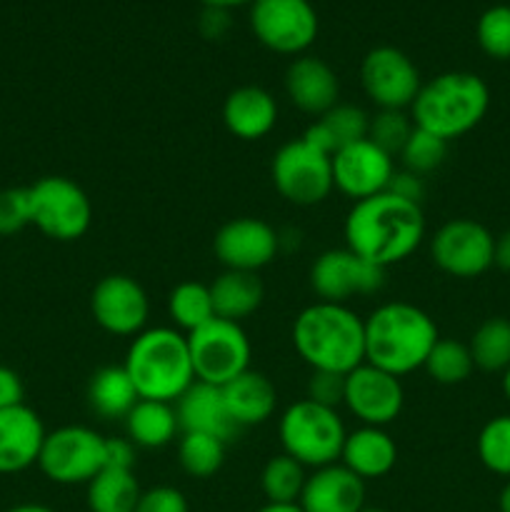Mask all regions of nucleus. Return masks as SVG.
<instances>
[{
    "label": "nucleus",
    "mask_w": 510,
    "mask_h": 512,
    "mask_svg": "<svg viewBox=\"0 0 510 512\" xmlns=\"http://www.w3.org/2000/svg\"><path fill=\"white\" fill-rule=\"evenodd\" d=\"M493 265H498L500 270L510 273V228L505 230V233H500L498 238H495Z\"/></svg>",
    "instance_id": "nucleus-47"
},
{
    "label": "nucleus",
    "mask_w": 510,
    "mask_h": 512,
    "mask_svg": "<svg viewBox=\"0 0 510 512\" xmlns=\"http://www.w3.org/2000/svg\"><path fill=\"white\" fill-rule=\"evenodd\" d=\"M258 512H303L298 503H290V505H280V503H265L263 508Z\"/></svg>",
    "instance_id": "nucleus-49"
},
{
    "label": "nucleus",
    "mask_w": 510,
    "mask_h": 512,
    "mask_svg": "<svg viewBox=\"0 0 510 512\" xmlns=\"http://www.w3.org/2000/svg\"><path fill=\"white\" fill-rule=\"evenodd\" d=\"M138 448L128 438H105V468L133 470Z\"/></svg>",
    "instance_id": "nucleus-44"
},
{
    "label": "nucleus",
    "mask_w": 510,
    "mask_h": 512,
    "mask_svg": "<svg viewBox=\"0 0 510 512\" xmlns=\"http://www.w3.org/2000/svg\"><path fill=\"white\" fill-rule=\"evenodd\" d=\"M343 405L350 415L360 420V425L385 428L403 413V383L395 375L363 363L345 375Z\"/></svg>",
    "instance_id": "nucleus-16"
},
{
    "label": "nucleus",
    "mask_w": 510,
    "mask_h": 512,
    "mask_svg": "<svg viewBox=\"0 0 510 512\" xmlns=\"http://www.w3.org/2000/svg\"><path fill=\"white\" fill-rule=\"evenodd\" d=\"M30 225L28 188L0 190V235H15Z\"/></svg>",
    "instance_id": "nucleus-40"
},
{
    "label": "nucleus",
    "mask_w": 510,
    "mask_h": 512,
    "mask_svg": "<svg viewBox=\"0 0 510 512\" xmlns=\"http://www.w3.org/2000/svg\"><path fill=\"white\" fill-rule=\"evenodd\" d=\"M283 83L290 103L313 120L338 105L340 80L323 58L298 55L285 70Z\"/></svg>",
    "instance_id": "nucleus-19"
},
{
    "label": "nucleus",
    "mask_w": 510,
    "mask_h": 512,
    "mask_svg": "<svg viewBox=\"0 0 510 512\" xmlns=\"http://www.w3.org/2000/svg\"><path fill=\"white\" fill-rule=\"evenodd\" d=\"M305 480H308V473H305L303 465L290 455L280 453L265 463L263 473H260V488H263L268 503L290 505L300 500Z\"/></svg>",
    "instance_id": "nucleus-33"
},
{
    "label": "nucleus",
    "mask_w": 510,
    "mask_h": 512,
    "mask_svg": "<svg viewBox=\"0 0 510 512\" xmlns=\"http://www.w3.org/2000/svg\"><path fill=\"white\" fill-rule=\"evenodd\" d=\"M270 178L275 190L288 203L310 208L333 193V158L305 138L280 145L270 163Z\"/></svg>",
    "instance_id": "nucleus-9"
},
{
    "label": "nucleus",
    "mask_w": 510,
    "mask_h": 512,
    "mask_svg": "<svg viewBox=\"0 0 510 512\" xmlns=\"http://www.w3.org/2000/svg\"><path fill=\"white\" fill-rule=\"evenodd\" d=\"M345 248L388 270L408 260L425 238L423 208L393 193L353 203L343 223Z\"/></svg>",
    "instance_id": "nucleus-1"
},
{
    "label": "nucleus",
    "mask_w": 510,
    "mask_h": 512,
    "mask_svg": "<svg viewBox=\"0 0 510 512\" xmlns=\"http://www.w3.org/2000/svg\"><path fill=\"white\" fill-rule=\"evenodd\" d=\"M305 398L313 403L335 408L343 405L345 398V375L328 373V370H310L308 385H305Z\"/></svg>",
    "instance_id": "nucleus-41"
},
{
    "label": "nucleus",
    "mask_w": 510,
    "mask_h": 512,
    "mask_svg": "<svg viewBox=\"0 0 510 512\" xmlns=\"http://www.w3.org/2000/svg\"><path fill=\"white\" fill-rule=\"evenodd\" d=\"M495 235L483 223L453 218L435 230L430 240V258L450 278H480L493 268Z\"/></svg>",
    "instance_id": "nucleus-12"
},
{
    "label": "nucleus",
    "mask_w": 510,
    "mask_h": 512,
    "mask_svg": "<svg viewBox=\"0 0 510 512\" xmlns=\"http://www.w3.org/2000/svg\"><path fill=\"white\" fill-rule=\"evenodd\" d=\"M135 512H190L188 498L173 485H155L143 490Z\"/></svg>",
    "instance_id": "nucleus-42"
},
{
    "label": "nucleus",
    "mask_w": 510,
    "mask_h": 512,
    "mask_svg": "<svg viewBox=\"0 0 510 512\" xmlns=\"http://www.w3.org/2000/svg\"><path fill=\"white\" fill-rule=\"evenodd\" d=\"M480 50L493 60H510V5H490L475 25Z\"/></svg>",
    "instance_id": "nucleus-38"
},
{
    "label": "nucleus",
    "mask_w": 510,
    "mask_h": 512,
    "mask_svg": "<svg viewBox=\"0 0 510 512\" xmlns=\"http://www.w3.org/2000/svg\"><path fill=\"white\" fill-rule=\"evenodd\" d=\"M340 463L360 480L385 478L398 463V445L385 428L360 425L345 435Z\"/></svg>",
    "instance_id": "nucleus-25"
},
{
    "label": "nucleus",
    "mask_w": 510,
    "mask_h": 512,
    "mask_svg": "<svg viewBox=\"0 0 510 512\" xmlns=\"http://www.w3.org/2000/svg\"><path fill=\"white\" fill-rule=\"evenodd\" d=\"M368 125L370 115L360 105L338 103L328 113L315 118L300 138H305L310 145H315V148L333 158L338 150L368 138Z\"/></svg>",
    "instance_id": "nucleus-27"
},
{
    "label": "nucleus",
    "mask_w": 510,
    "mask_h": 512,
    "mask_svg": "<svg viewBox=\"0 0 510 512\" xmlns=\"http://www.w3.org/2000/svg\"><path fill=\"white\" fill-rule=\"evenodd\" d=\"M293 348L310 370L348 375L365 363V320L348 305L315 300L295 315Z\"/></svg>",
    "instance_id": "nucleus-3"
},
{
    "label": "nucleus",
    "mask_w": 510,
    "mask_h": 512,
    "mask_svg": "<svg viewBox=\"0 0 510 512\" xmlns=\"http://www.w3.org/2000/svg\"><path fill=\"white\" fill-rule=\"evenodd\" d=\"M438 340V325L423 308L405 300L383 303L365 318V363L403 378L423 368Z\"/></svg>",
    "instance_id": "nucleus-2"
},
{
    "label": "nucleus",
    "mask_w": 510,
    "mask_h": 512,
    "mask_svg": "<svg viewBox=\"0 0 510 512\" xmlns=\"http://www.w3.org/2000/svg\"><path fill=\"white\" fill-rule=\"evenodd\" d=\"M475 450L485 470L510 480V415L490 418L480 430Z\"/></svg>",
    "instance_id": "nucleus-36"
},
{
    "label": "nucleus",
    "mask_w": 510,
    "mask_h": 512,
    "mask_svg": "<svg viewBox=\"0 0 510 512\" xmlns=\"http://www.w3.org/2000/svg\"><path fill=\"white\" fill-rule=\"evenodd\" d=\"M298 505L303 512H360L365 508V480L343 463L325 465L308 475Z\"/></svg>",
    "instance_id": "nucleus-21"
},
{
    "label": "nucleus",
    "mask_w": 510,
    "mask_h": 512,
    "mask_svg": "<svg viewBox=\"0 0 510 512\" xmlns=\"http://www.w3.org/2000/svg\"><path fill=\"white\" fill-rule=\"evenodd\" d=\"M425 373L440 385H460L473 375L475 363L470 348L460 340L440 338L423 365Z\"/></svg>",
    "instance_id": "nucleus-35"
},
{
    "label": "nucleus",
    "mask_w": 510,
    "mask_h": 512,
    "mask_svg": "<svg viewBox=\"0 0 510 512\" xmlns=\"http://www.w3.org/2000/svg\"><path fill=\"white\" fill-rule=\"evenodd\" d=\"M220 395H223L225 410L240 430L268 423L278 405V390L273 380L258 370H245L243 375L225 383Z\"/></svg>",
    "instance_id": "nucleus-24"
},
{
    "label": "nucleus",
    "mask_w": 510,
    "mask_h": 512,
    "mask_svg": "<svg viewBox=\"0 0 510 512\" xmlns=\"http://www.w3.org/2000/svg\"><path fill=\"white\" fill-rule=\"evenodd\" d=\"M88 405L103 420H125V415L138 403V390L125 373L123 365H105L90 375Z\"/></svg>",
    "instance_id": "nucleus-29"
},
{
    "label": "nucleus",
    "mask_w": 510,
    "mask_h": 512,
    "mask_svg": "<svg viewBox=\"0 0 510 512\" xmlns=\"http://www.w3.org/2000/svg\"><path fill=\"white\" fill-rule=\"evenodd\" d=\"M498 508H500V512H510V480L503 485V490H500Z\"/></svg>",
    "instance_id": "nucleus-51"
},
{
    "label": "nucleus",
    "mask_w": 510,
    "mask_h": 512,
    "mask_svg": "<svg viewBox=\"0 0 510 512\" xmlns=\"http://www.w3.org/2000/svg\"><path fill=\"white\" fill-rule=\"evenodd\" d=\"M360 512H385V510H380V508H363Z\"/></svg>",
    "instance_id": "nucleus-53"
},
{
    "label": "nucleus",
    "mask_w": 510,
    "mask_h": 512,
    "mask_svg": "<svg viewBox=\"0 0 510 512\" xmlns=\"http://www.w3.org/2000/svg\"><path fill=\"white\" fill-rule=\"evenodd\" d=\"M140 495L143 490L133 470L103 468L88 483L85 500L90 512H135Z\"/></svg>",
    "instance_id": "nucleus-30"
},
{
    "label": "nucleus",
    "mask_w": 510,
    "mask_h": 512,
    "mask_svg": "<svg viewBox=\"0 0 510 512\" xmlns=\"http://www.w3.org/2000/svg\"><path fill=\"white\" fill-rule=\"evenodd\" d=\"M250 30L263 48L278 55H305L320 30L310 0H253Z\"/></svg>",
    "instance_id": "nucleus-11"
},
{
    "label": "nucleus",
    "mask_w": 510,
    "mask_h": 512,
    "mask_svg": "<svg viewBox=\"0 0 510 512\" xmlns=\"http://www.w3.org/2000/svg\"><path fill=\"white\" fill-rule=\"evenodd\" d=\"M230 25H233L230 10L223 8H203L198 18V30L208 40H223L230 33Z\"/></svg>",
    "instance_id": "nucleus-45"
},
{
    "label": "nucleus",
    "mask_w": 510,
    "mask_h": 512,
    "mask_svg": "<svg viewBox=\"0 0 510 512\" xmlns=\"http://www.w3.org/2000/svg\"><path fill=\"white\" fill-rule=\"evenodd\" d=\"M5 512H55L48 505H38V503H23V505H15V508L5 510Z\"/></svg>",
    "instance_id": "nucleus-50"
},
{
    "label": "nucleus",
    "mask_w": 510,
    "mask_h": 512,
    "mask_svg": "<svg viewBox=\"0 0 510 512\" xmlns=\"http://www.w3.org/2000/svg\"><path fill=\"white\" fill-rule=\"evenodd\" d=\"M278 435L285 455L298 460L303 468L318 470L340 463L348 430L338 410L303 398L283 410Z\"/></svg>",
    "instance_id": "nucleus-6"
},
{
    "label": "nucleus",
    "mask_w": 510,
    "mask_h": 512,
    "mask_svg": "<svg viewBox=\"0 0 510 512\" xmlns=\"http://www.w3.org/2000/svg\"><path fill=\"white\" fill-rule=\"evenodd\" d=\"M125 438L135 448L160 450L175 440L180 433L178 415L173 403H158V400H138L128 415H125Z\"/></svg>",
    "instance_id": "nucleus-28"
},
{
    "label": "nucleus",
    "mask_w": 510,
    "mask_h": 512,
    "mask_svg": "<svg viewBox=\"0 0 510 512\" xmlns=\"http://www.w3.org/2000/svg\"><path fill=\"white\" fill-rule=\"evenodd\" d=\"M360 85L378 110H410L423 80L410 55L393 45H378L360 63Z\"/></svg>",
    "instance_id": "nucleus-14"
},
{
    "label": "nucleus",
    "mask_w": 510,
    "mask_h": 512,
    "mask_svg": "<svg viewBox=\"0 0 510 512\" xmlns=\"http://www.w3.org/2000/svg\"><path fill=\"white\" fill-rule=\"evenodd\" d=\"M175 415L183 433H203L230 443L240 433L238 425L228 415L220 388L195 380L175 403Z\"/></svg>",
    "instance_id": "nucleus-23"
},
{
    "label": "nucleus",
    "mask_w": 510,
    "mask_h": 512,
    "mask_svg": "<svg viewBox=\"0 0 510 512\" xmlns=\"http://www.w3.org/2000/svg\"><path fill=\"white\" fill-rule=\"evenodd\" d=\"M395 160L373 140H358L333 155V188L353 203L388 190Z\"/></svg>",
    "instance_id": "nucleus-18"
},
{
    "label": "nucleus",
    "mask_w": 510,
    "mask_h": 512,
    "mask_svg": "<svg viewBox=\"0 0 510 512\" xmlns=\"http://www.w3.org/2000/svg\"><path fill=\"white\" fill-rule=\"evenodd\" d=\"M223 440L203 433H183L178 440V463L190 478H213L225 463Z\"/></svg>",
    "instance_id": "nucleus-34"
},
{
    "label": "nucleus",
    "mask_w": 510,
    "mask_h": 512,
    "mask_svg": "<svg viewBox=\"0 0 510 512\" xmlns=\"http://www.w3.org/2000/svg\"><path fill=\"white\" fill-rule=\"evenodd\" d=\"M388 193L398 195V198L410 200V203H418L425 198V178L410 173V170H395L393 178L388 183Z\"/></svg>",
    "instance_id": "nucleus-43"
},
{
    "label": "nucleus",
    "mask_w": 510,
    "mask_h": 512,
    "mask_svg": "<svg viewBox=\"0 0 510 512\" xmlns=\"http://www.w3.org/2000/svg\"><path fill=\"white\" fill-rule=\"evenodd\" d=\"M210 288L215 318L243 323L250 315L260 310L265 300V285L258 273H243V270H223Z\"/></svg>",
    "instance_id": "nucleus-26"
},
{
    "label": "nucleus",
    "mask_w": 510,
    "mask_h": 512,
    "mask_svg": "<svg viewBox=\"0 0 510 512\" xmlns=\"http://www.w3.org/2000/svg\"><path fill=\"white\" fill-rule=\"evenodd\" d=\"M190 360H193L195 380L223 388L250 370V338L240 323L213 318L203 328L188 333Z\"/></svg>",
    "instance_id": "nucleus-8"
},
{
    "label": "nucleus",
    "mask_w": 510,
    "mask_h": 512,
    "mask_svg": "<svg viewBox=\"0 0 510 512\" xmlns=\"http://www.w3.org/2000/svg\"><path fill=\"white\" fill-rule=\"evenodd\" d=\"M488 108L490 88L480 75L448 70L420 85L410 105V118L415 128L450 143L478 128L488 115Z\"/></svg>",
    "instance_id": "nucleus-4"
},
{
    "label": "nucleus",
    "mask_w": 510,
    "mask_h": 512,
    "mask_svg": "<svg viewBox=\"0 0 510 512\" xmlns=\"http://www.w3.org/2000/svg\"><path fill=\"white\" fill-rule=\"evenodd\" d=\"M385 268L360 258L350 248H330L310 265V288L323 303L348 305L353 298L380 293Z\"/></svg>",
    "instance_id": "nucleus-13"
},
{
    "label": "nucleus",
    "mask_w": 510,
    "mask_h": 512,
    "mask_svg": "<svg viewBox=\"0 0 510 512\" xmlns=\"http://www.w3.org/2000/svg\"><path fill=\"white\" fill-rule=\"evenodd\" d=\"M23 398H25V388L20 375L15 373V370L0 365V410L23 405Z\"/></svg>",
    "instance_id": "nucleus-46"
},
{
    "label": "nucleus",
    "mask_w": 510,
    "mask_h": 512,
    "mask_svg": "<svg viewBox=\"0 0 510 512\" xmlns=\"http://www.w3.org/2000/svg\"><path fill=\"white\" fill-rule=\"evenodd\" d=\"M45 435L43 420L25 403L0 410V475L23 473L38 465Z\"/></svg>",
    "instance_id": "nucleus-20"
},
{
    "label": "nucleus",
    "mask_w": 510,
    "mask_h": 512,
    "mask_svg": "<svg viewBox=\"0 0 510 512\" xmlns=\"http://www.w3.org/2000/svg\"><path fill=\"white\" fill-rule=\"evenodd\" d=\"M445 158H448V143L420 128H413L408 143L400 150L403 168L420 175V178H428L430 173H435L445 163Z\"/></svg>",
    "instance_id": "nucleus-37"
},
{
    "label": "nucleus",
    "mask_w": 510,
    "mask_h": 512,
    "mask_svg": "<svg viewBox=\"0 0 510 512\" xmlns=\"http://www.w3.org/2000/svg\"><path fill=\"white\" fill-rule=\"evenodd\" d=\"M470 355L478 370L485 373H503L510 368V320L488 318L475 328L468 343Z\"/></svg>",
    "instance_id": "nucleus-32"
},
{
    "label": "nucleus",
    "mask_w": 510,
    "mask_h": 512,
    "mask_svg": "<svg viewBox=\"0 0 510 512\" xmlns=\"http://www.w3.org/2000/svg\"><path fill=\"white\" fill-rule=\"evenodd\" d=\"M278 123V103L260 85H240L223 103V125L233 138L253 143L263 140Z\"/></svg>",
    "instance_id": "nucleus-22"
},
{
    "label": "nucleus",
    "mask_w": 510,
    "mask_h": 512,
    "mask_svg": "<svg viewBox=\"0 0 510 512\" xmlns=\"http://www.w3.org/2000/svg\"><path fill=\"white\" fill-rule=\"evenodd\" d=\"M500 388H503V395L510 403V368L503 370V380H500Z\"/></svg>",
    "instance_id": "nucleus-52"
},
{
    "label": "nucleus",
    "mask_w": 510,
    "mask_h": 512,
    "mask_svg": "<svg viewBox=\"0 0 510 512\" xmlns=\"http://www.w3.org/2000/svg\"><path fill=\"white\" fill-rule=\"evenodd\" d=\"M38 468L58 485H88L105 468V438L85 425H63L45 435Z\"/></svg>",
    "instance_id": "nucleus-10"
},
{
    "label": "nucleus",
    "mask_w": 510,
    "mask_h": 512,
    "mask_svg": "<svg viewBox=\"0 0 510 512\" xmlns=\"http://www.w3.org/2000/svg\"><path fill=\"white\" fill-rule=\"evenodd\" d=\"M213 253L225 270L258 273L280 253V233L260 218H233L218 228Z\"/></svg>",
    "instance_id": "nucleus-17"
},
{
    "label": "nucleus",
    "mask_w": 510,
    "mask_h": 512,
    "mask_svg": "<svg viewBox=\"0 0 510 512\" xmlns=\"http://www.w3.org/2000/svg\"><path fill=\"white\" fill-rule=\"evenodd\" d=\"M168 315L180 333H193L215 318L210 288L195 280L175 285L168 295Z\"/></svg>",
    "instance_id": "nucleus-31"
},
{
    "label": "nucleus",
    "mask_w": 510,
    "mask_h": 512,
    "mask_svg": "<svg viewBox=\"0 0 510 512\" xmlns=\"http://www.w3.org/2000/svg\"><path fill=\"white\" fill-rule=\"evenodd\" d=\"M30 225L45 238L58 243H73L90 230L93 203L75 180L65 175H45L28 188Z\"/></svg>",
    "instance_id": "nucleus-7"
},
{
    "label": "nucleus",
    "mask_w": 510,
    "mask_h": 512,
    "mask_svg": "<svg viewBox=\"0 0 510 512\" xmlns=\"http://www.w3.org/2000/svg\"><path fill=\"white\" fill-rule=\"evenodd\" d=\"M90 313L105 333L118 335V338H135L148 325V293L130 275H105L90 295Z\"/></svg>",
    "instance_id": "nucleus-15"
},
{
    "label": "nucleus",
    "mask_w": 510,
    "mask_h": 512,
    "mask_svg": "<svg viewBox=\"0 0 510 512\" xmlns=\"http://www.w3.org/2000/svg\"><path fill=\"white\" fill-rule=\"evenodd\" d=\"M413 128V118L405 110H378L375 115H370L368 140H373L380 150L395 158L408 143Z\"/></svg>",
    "instance_id": "nucleus-39"
},
{
    "label": "nucleus",
    "mask_w": 510,
    "mask_h": 512,
    "mask_svg": "<svg viewBox=\"0 0 510 512\" xmlns=\"http://www.w3.org/2000/svg\"><path fill=\"white\" fill-rule=\"evenodd\" d=\"M203 8H223V10H233L240 8V5H250L253 0H200Z\"/></svg>",
    "instance_id": "nucleus-48"
},
{
    "label": "nucleus",
    "mask_w": 510,
    "mask_h": 512,
    "mask_svg": "<svg viewBox=\"0 0 510 512\" xmlns=\"http://www.w3.org/2000/svg\"><path fill=\"white\" fill-rule=\"evenodd\" d=\"M140 400L178 403L195 383L188 335L178 328H145L130 343L123 363Z\"/></svg>",
    "instance_id": "nucleus-5"
}]
</instances>
